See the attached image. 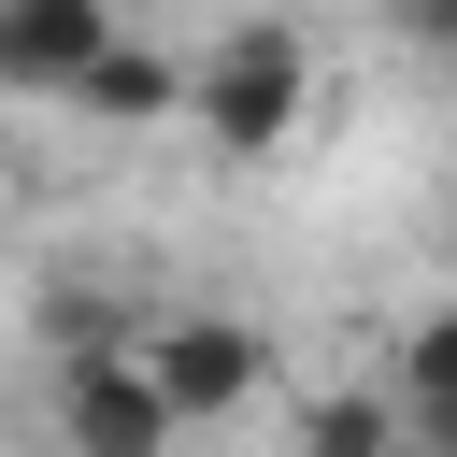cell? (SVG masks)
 <instances>
[{
    "label": "cell",
    "instance_id": "277c9868",
    "mask_svg": "<svg viewBox=\"0 0 457 457\" xmlns=\"http://www.w3.org/2000/svg\"><path fill=\"white\" fill-rule=\"evenodd\" d=\"M114 43V0H0V86L14 100H71V71Z\"/></svg>",
    "mask_w": 457,
    "mask_h": 457
},
{
    "label": "cell",
    "instance_id": "6da1fadb",
    "mask_svg": "<svg viewBox=\"0 0 457 457\" xmlns=\"http://www.w3.org/2000/svg\"><path fill=\"white\" fill-rule=\"evenodd\" d=\"M300 114H314V43H300L286 14H243V29H214V57L186 71V129H200L214 157H271Z\"/></svg>",
    "mask_w": 457,
    "mask_h": 457
},
{
    "label": "cell",
    "instance_id": "52a82bcc",
    "mask_svg": "<svg viewBox=\"0 0 457 457\" xmlns=\"http://www.w3.org/2000/svg\"><path fill=\"white\" fill-rule=\"evenodd\" d=\"M286 457H414V443H400V400L386 386H328V400H300Z\"/></svg>",
    "mask_w": 457,
    "mask_h": 457
},
{
    "label": "cell",
    "instance_id": "8992f818",
    "mask_svg": "<svg viewBox=\"0 0 457 457\" xmlns=\"http://www.w3.org/2000/svg\"><path fill=\"white\" fill-rule=\"evenodd\" d=\"M71 114L86 129H157V114H186V57H157V43H100L86 71H71Z\"/></svg>",
    "mask_w": 457,
    "mask_h": 457
},
{
    "label": "cell",
    "instance_id": "3957f363",
    "mask_svg": "<svg viewBox=\"0 0 457 457\" xmlns=\"http://www.w3.org/2000/svg\"><path fill=\"white\" fill-rule=\"evenodd\" d=\"M143 371L171 386V414H186V428H214V414H243V400L271 386V343H257V314L186 300V314H157V328H143Z\"/></svg>",
    "mask_w": 457,
    "mask_h": 457
},
{
    "label": "cell",
    "instance_id": "7a4b0ae2",
    "mask_svg": "<svg viewBox=\"0 0 457 457\" xmlns=\"http://www.w3.org/2000/svg\"><path fill=\"white\" fill-rule=\"evenodd\" d=\"M171 443H186V414H171V386L143 371V328L57 357V457H171Z\"/></svg>",
    "mask_w": 457,
    "mask_h": 457
},
{
    "label": "cell",
    "instance_id": "5b68a950",
    "mask_svg": "<svg viewBox=\"0 0 457 457\" xmlns=\"http://www.w3.org/2000/svg\"><path fill=\"white\" fill-rule=\"evenodd\" d=\"M386 400H400V443H414V457H457V300H428V314L400 328Z\"/></svg>",
    "mask_w": 457,
    "mask_h": 457
},
{
    "label": "cell",
    "instance_id": "ba28073f",
    "mask_svg": "<svg viewBox=\"0 0 457 457\" xmlns=\"http://www.w3.org/2000/svg\"><path fill=\"white\" fill-rule=\"evenodd\" d=\"M386 29H400L428 71H457V0H386Z\"/></svg>",
    "mask_w": 457,
    "mask_h": 457
}]
</instances>
